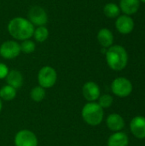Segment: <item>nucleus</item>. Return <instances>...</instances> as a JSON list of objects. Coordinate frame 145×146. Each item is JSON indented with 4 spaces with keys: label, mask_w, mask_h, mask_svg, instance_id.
Listing matches in <instances>:
<instances>
[{
    "label": "nucleus",
    "mask_w": 145,
    "mask_h": 146,
    "mask_svg": "<svg viewBox=\"0 0 145 146\" xmlns=\"http://www.w3.org/2000/svg\"><path fill=\"white\" fill-rule=\"evenodd\" d=\"M8 32L16 40L29 39L33 35L34 26L26 18L15 17L8 24Z\"/></svg>",
    "instance_id": "f257e3e1"
},
{
    "label": "nucleus",
    "mask_w": 145,
    "mask_h": 146,
    "mask_svg": "<svg viewBox=\"0 0 145 146\" xmlns=\"http://www.w3.org/2000/svg\"><path fill=\"white\" fill-rule=\"evenodd\" d=\"M105 55L107 63L112 70L121 71L126 67L128 54L123 46L119 44L112 45L108 48Z\"/></svg>",
    "instance_id": "f03ea898"
},
{
    "label": "nucleus",
    "mask_w": 145,
    "mask_h": 146,
    "mask_svg": "<svg viewBox=\"0 0 145 146\" xmlns=\"http://www.w3.org/2000/svg\"><path fill=\"white\" fill-rule=\"evenodd\" d=\"M81 116L86 124L92 127L98 126L103 120V109L96 102H88L82 108Z\"/></svg>",
    "instance_id": "7ed1b4c3"
},
{
    "label": "nucleus",
    "mask_w": 145,
    "mask_h": 146,
    "mask_svg": "<svg viewBox=\"0 0 145 146\" xmlns=\"http://www.w3.org/2000/svg\"><path fill=\"white\" fill-rule=\"evenodd\" d=\"M57 80V73L50 66H44L41 68L38 74V85L46 89L51 88L56 85Z\"/></svg>",
    "instance_id": "20e7f679"
},
{
    "label": "nucleus",
    "mask_w": 145,
    "mask_h": 146,
    "mask_svg": "<svg viewBox=\"0 0 145 146\" xmlns=\"http://www.w3.org/2000/svg\"><path fill=\"white\" fill-rule=\"evenodd\" d=\"M133 86L132 82L125 77L115 79L111 84L112 92L119 98H126L132 92Z\"/></svg>",
    "instance_id": "39448f33"
},
{
    "label": "nucleus",
    "mask_w": 145,
    "mask_h": 146,
    "mask_svg": "<svg viewBox=\"0 0 145 146\" xmlns=\"http://www.w3.org/2000/svg\"><path fill=\"white\" fill-rule=\"evenodd\" d=\"M14 143L15 146H38V141L33 132L27 129H22L16 133Z\"/></svg>",
    "instance_id": "423d86ee"
},
{
    "label": "nucleus",
    "mask_w": 145,
    "mask_h": 146,
    "mask_svg": "<svg viewBox=\"0 0 145 146\" xmlns=\"http://www.w3.org/2000/svg\"><path fill=\"white\" fill-rule=\"evenodd\" d=\"M27 20L33 26H44L48 22V15L40 6H32L27 13Z\"/></svg>",
    "instance_id": "0eeeda50"
},
{
    "label": "nucleus",
    "mask_w": 145,
    "mask_h": 146,
    "mask_svg": "<svg viewBox=\"0 0 145 146\" xmlns=\"http://www.w3.org/2000/svg\"><path fill=\"white\" fill-rule=\"evenodd\" d=\"M21 53L20 44L15 40H7L0 46V56L4 59H14Z\"/></svg>",
    "instance_id": "6e6552de"
},
{
    "label": "nucleus",
    "mask_w": 145,
    "mask_h": 146,
    "mask_svg": "<svg viewBox=\"0 0 145 146\" xmlns=\"http://www.w3.org/2000/svg\"><path fill=\"white\" fill-rule=\"evenodd\" d=\"M82 95L88 102H95L101 95L100 87L93 81H87L83 85Z\"/></svg>",
    "instance_id": "1a4fd4ad"
},
{
    "label": "nucleus",
    "mask_w": 145,
    "mask_h": 146,
    "mask_svg": "<svg viewBox=\"0 0 145 146\" xmlns=\"http://www.w3.org/2000/svg\"><path fill=\"white\" fill-rule=\"evenodd\" d=\"M130 130L132 135L138 139H145V117L138 115L135 116L130 122Z\"/></svg>",
    "instance_id": "9d476101"
},
{
    "label": "nucleus",
    "mask_w": 145,
    "mask_h": 146,
    "mask_svg": "<svg viewBox=\"0 0 145 146\" xmlns=\"http://www.w3.org/2000/svg\"><path fill=\"white\" fill-rule=\"evenodd\" d=\"M134 21L130 15H120L115 21V27L117 31L121 34H128L134 29Z\"/></svg>",
    "instance_id": "9b49d317"
},
{
    "label": "nucleus",
    "mask_w": 145,
    "mask_h": 146,
    "mask_svg": "<svg viewBox=\"0 0 145 146\" xmlns=\"http://www.w3.org/2000/svg\"><path fill=\"white\" fill-rule=\"evenodd\" d=\"M106 125L108 128L115 133L121 132L125 127V121L119 114H111L107 117Z\"/></svg>",
    "instance_id": "f8f14e48"
},
{
    "label": "nucleus",
    "mask_w": 145,
    "mask_h": 146,
    "mask_svg": "<svg viewBox=\"0 0 145 146\" xmlns=\"http://www.w3.org/2000/svg\"><path fill=\"white\" fill-rule=\"evenodd\" d=\"M98 43L103 46V48H109L113 45L114 43V35L113 33L108 28H102L97 33V36Z\"/></svg>",
    "instance_id": "ddd939ff"
},
{
    "label": "nucleus",
    "mask_w": 145,
    "mask_h": 146,
    "mask_svg": "<svg viewBox=\"0 0 145 146\" xmlns=\"http://www.w3.org/2000/svg\"><path fill=\"white\" fill-rule=\"evenodd\" d=\"M5 80L7 82V85L14 87L15 89H19L23 85V76L21 73L15 69L9 71Z\"/></svg>",
    "instance_id": "4468645a"
},
{
    "label": "nucleus",
    "mask_w": 145,
    "mask_h": 146,
    "mask_svg": "<svg viewBox=\"0 0 145 146\" xmlns=\"http://www.w3.org/2000/svg\"><path fill=\"white\" fill-rule=\"evenodd\" d=\"M139 7V0H121L120 2V9L126 15H131L137 13Z\"/></svg>",
    "instance_id": "2eb2a0df"
},
{
    "label": "nucleus",
    "mask_w": 145,
    "mask_h": 146,
    "mask_svg": "<svg viewBox=\"0 0 145 146\" xmlns=\"http://www.w3.org/2000/svg\"><path fill=\"white\" fill-rule=\"evenodd\" d=\"M107 145L108 146H128L129 138L123 132H116L109 136Z\"/></svg>",
    "instance_id": "dca6fc26"
},
{
    "label": "nucleus",
    "mask_w": 145,
    "mask_h": 146,
    "mask_svg": "<svg viewBox=\"0 0 145 146\" xmlns=\"http://www.w3.org/2000/svg\"><path fill=\"white\" fill-rule=\"evenodd\" d=\"M16 97V89L5 85L0 89V98L4 101H12Z\"/></svg>",
    "instance_id": "f3484780"
},
{
    "label": "nucleus",
    "mask_w": 145,
    "mask_h": 146,
    "mask_svg": "<svg viewBox=\"0 0 145 146\" xmlns=\"http://www.w3.org/2000/svg\"><path fill=\"white\" fill-rule=\"evenodd\" d=\"M120 12V7L114 3H109L103 7V13L109 18H115L119 16Z\"/></svg>",
    "instance_id": "a211bd4d"
},
{
    "label": "nucleus",
    "mask_w": 145,
    "mask_h": 146,
    "mask_svg": "<svg viewBox=\"0 0 145 146\" xmlns=\"http://www.w3.org/2000/svg\"><path fill=\"white\" fill-rule=\"evenodd\" d=\"M32 36L34 37V38L37 42L43 43V42L46 41L47 38H49V30L44 26L38 27L36 29H34Z\"/></svg>",
    "instance_id": "6ab92c4d"
},
{
    "label": "nucleus",
    "mask_w": 145,
    "mask_h": 146,
    "mask_svg": "<svg viewBox=\"0 0 145 146\" xmlns=\"http://www.w3.org/2000/svg\"><path fill=\"white\" fill-rule=\"evenodd\" d=\"M45 96H46L45 89L41 87L40 86L33 87L30 92L31 99L34 102H37V103L43 101L45 98Z\"/></svg>",
    "instance_id": "aec40b11"
},
{
    "label": "nucleus",
    "mask_w": 145,
    "mask_h": 146,
    "mask_svg": "<svg viewBox=\"0 0 145 146\" xmlns=\"http://www.w3.org/2000/svg\"><path fill=\"white\" fill-rule=\"evenodd\" d=\"M21 46V51H22L25 54H31L35 50L36 45L35 43L30 39H26L21 42L20 44Z\"/></svg>",
    "instance_id": "412c9836"
},
{
    "label": "nucleus",
    "mask_w": 145,
    "mask_h": 146,
    "mask_svg": "<svg viewBox=\"0 0 145 146\" xmlns=\"http://www.w3.org/2000/svg\"><path fill=\"white\" fill-rule=\"evenodd\" d=\"M98 100V104L103 108V109H108L109 107H111V105L114 103V98L111 95L109 94H103V95H100Z\"/></svg>",
    "instance_id": "4be33fe9"
},
{
    "label": "nucleus",
    "mask_w": 145,
    "mask_h": 146,
    "mask_svg": "<svg viewBox=\"0 0 145 146\" xmlns=\"http://www.w3.org/2000/svg\"><path fill=\"white\" fill-rule=\"evenodd\" d=\"M9 68L6 64L0 62V80L5 79L8 73H9Z\"/></svg>",
    "instance_id": "5701e85b"
},
{
    "label": "nucleus",
    "mask_w": 145,
    "mask_h": 146,
    "mask_svg": "<svg viewBox=\"0 0 145 146\" xmlns=\"http://www.w3.org/2000/svg\"><path fill=\"white\" fill-rule=\"evenodd\" d=\"M2 109H3V102H2V99L0 98V113L2 111Z\"/></svg>",
    "instance_id": "b1692460"
},
{
    "label": "nucleus",
    "mask_w": 145,
    "mask_h": 146,
    "mask_svg": "<svg viewBox=\"0 0 145 146\" xmlns=\"http://www.w3.org/2000/svg\"><path fill=\"white\" fill-rule=\"evenodd\" d=\"M139 1H141V2H143V3H145V0H139Z\"/></svg>",
    "instance_id": "393cba45"
}]
</instances>
